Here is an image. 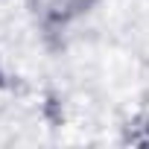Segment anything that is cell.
<instances>
[{
  "label": "cell",
  "mask_w": 149,
  "mask_h": 149,
  "mask_svg": "<svg viewBox=\"0 0 149 149\" xmlns=\"http://www.w3.org/2000/svg\"><path fill=\"white\" fill-rule=\"evenodd\" d=\"M3 85H6V70H3V61H0V91H3Z\"/></svg>",
  "instance_id": "cell-1"
}]
</instances>
